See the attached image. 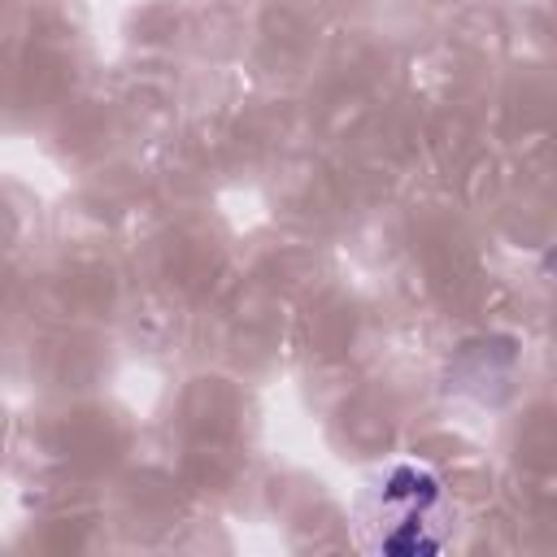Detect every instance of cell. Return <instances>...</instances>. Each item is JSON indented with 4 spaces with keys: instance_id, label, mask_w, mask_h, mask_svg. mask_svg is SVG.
<instances>
[{
    "instance_id": "cell-1",
    "label": "cell",
    "mask_w": 557,
    "mask_h": 557,
    "mask_svg": "<svg viewBox=\"0 0 557 557\" xmlns=\"http://www.w3.org/2000/svg\"><path fill=\"white\" fill-rule=\"evenodd\" d=\"M435 483L422 474V470H396V479L383 487V509L396 513V522H387V531L379 535V548H396V553H422V548H435L440 540L426 535L431 522H422L426 505L435 500Z\"/></svg>"
}]
</instances>
